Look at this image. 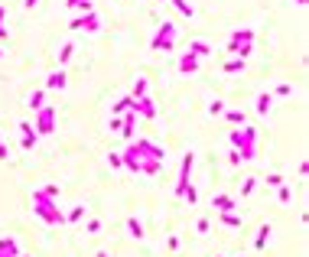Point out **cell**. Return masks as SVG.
Returning a JSON list of instances; mask_svg holds the SVG:
<instances>
[{
	"label": "cell",
	"mask_w": 309,
	"mask_h": 257,
	"mask_svg": "<svg viewBox=\"0 0 309 257\" xmlns=\"http://www.w3.org/2000/svg\"><path fill=\"white\" fill-rule=\"evenodd\" d=\"M33 215L43 218L46 225H65V212L59 208V199H49L43 189L33 192Z\"/></svg>",
	"instance_id": "obj_1"
},
{
	"label": "cell",
	"mask_w": 309,
	"mask_h": 257,
	"mask_svg": "<svg viewBox=\"0 0 309 257\" xmlns=\"http://www.w3.org/2000/svg\"><path fill=\"white\" fill-rule=\"evenodd\" d=\"M254 143H257V127L231 130V147L241 153V163H251V160H254Z\"/></svg>",
	"instance_id": "obj_2"
},
{
	"label": "cell",
	"mask_w": 309,
	"mask_h": 257,
	"mask_svg": "<svg viewBox=\"0 0 309 257\" xmlns=\"http://www.w3.org/2000/svg\"><path fill=\"white\" fill-rule=\"evenodd\" d=\"M172 49H176V26L163 23L153 36V43H150V52H172Z\"/></svg>",
	"instance_id": "obj_3"
},
{
	"label": "cell",
	"mask_w": 309,
	"mask_h": 257,
	"mask_svg": "<svg viewBox=\"0 0 309 257\" xmlns=\"http://www.w3.org/2000/svg\"><path fill=\"white\" fill-rule=\"evenodd\" d=\"M33 130H36L39 137L55 134V107L52 104H43L39 111H36V124H33Z\"/></svg>",
	"instance_id": "obj_4"
},
{
	"label": "cell",
	"mask_w": 309,
	"mask_h": 257,
	"mask_svg": "<svg viewBox=\"0 0 309 257\" xmlns=\"http://www.w3.org/2000/svg\"><path fill=\"white\" fill-rule=\"evenodd\" d=\"M69 30H85V33H98L101 30V17H98L95 10L91 13H78L72 23H69Z\"/></svg>",
	"instance_id": "obj_5"
},
{
	"label": "cell",
	"mask_w": 309,
	"mask_h": 257,
	"mask_svg": "<svg viewBox=\"0 0 309 257\" xmlns=\"http://www.w3.org/2000/svg\"><path fill=\"white\" fill-rule=\"evenodd\" d=\"M134 111H137L140 118H147V120H153V118H156V114H160V111H156V104H153V98H150V95L137 98V101H134Z\"/></svg>",
	"instance_id": "obj_6"
},
{
	"label": "cell",
	"mask_w": 309,
	"mask_h": 257,
	"mask_svg": "<svg viewBox=\"0 0 309 257\" xmlns=\"http://www.w3.org/2000/svg\"><path fill=\"white\" fill-rule=\"evenodd\" d=\"M134 127H137V111H124L120 114V137L127 140H134Z\"/></svg>",
	"instance_id": "obj_7"
},
{
	"label": "cell",
	"mask_w": 309,
	"mask_h": 257,
	"mask_svg": "<svg viewBox=\"0 0 309 257\" xmlns=\"http://www.w3.org/2000/svg\"><path fill=\"white\" fill-rule=\"evenodd\" d=\"M46 91H65V88H69V75H65L62 69H59V72H52V75L46 78Z\"/></svg>",
	"instance_id": "obj_8"
},
{
	"label": "cell",
	"mask_w": 309,
	"mask_h": 257,
	"mask_svg": "<svg viewBox=\"0 0 309 257\" xmlns=\"http://www.w3.org/2000/svg\"><path fill=\"white\" fill-rule=\"evenodd\" d=\"M20 130H23V150H33V147H36V140H39V134H36V130H33V124L30 120H20Z\"/></svg>",
	"instance_id": "obj_9"
},
{
	"label": "cell",
	"mask_w": 309,
	"mask_h": 257,
	"mask_svg": "<svg viewBox=\"0 0 309 257\" xmlns=\"http://www.w3.org/2000/svg\"><path fill=\"white\" fill-rule=\"evenodd\" d=\"M199 69H202V59H195L192 52H186L179 59V72H182V75H192V72H199Z\"/></svg>",
	"instance_id": "obj_10"
},
{
	"label": "cell",
	"mask_w": 309,
	"mask_h": 257,
	"mask_svg": "<svg viewBox=\"0 0 309 257\" xmlns=\"http://www.w3.org/2000/svg\"><path fill=\"white\" fill-rule=\"evenodd\" d=\"M238 43H254V30H251V26L235 30V33H231V39H228V49H235Z\"/></svg>",
	"instance_id": "obj_11"
},
{
	"label": "cell",
	"mask_w": 309,
	"mask_h": 257,
	"mask_svg": "<svg viewBox=\"0 0 309 257\" xmlns=\"http://www.w3.org/2000/svg\"><path fill=\"white\" fill-rule=\"evenodd\" d=\"M212 208L215 212H235L238 202L231 199V195H212Z\"/></svg>",
	"instance_id": "obj_12"
},
{
	"label": "cell",
	"mask_w": 309,
	"mask_h": 257,
	"mask_svg": "<svg viewBox=\"0 0 309 257\" xmlns=\"http://www.w3.org/2000/svg\"><path fill=\"white\" fill-rule=\"evenodd\" d=\"M222 114H224V120H228V124H235V127H244V124H247V114H244V111H238V107L222 111Z\"/></svg>",
	"instance_id": "obj_13"
},
{
	"label": "cell",
	"mask_w": 309,
	"mask_h": 257,
	"mask_svg": "<svg viewBox=\"0 0 309 257\" xmlns=\"http://www.w3.org/2000/svg\"><path fill=\"white\" fill-rule=\"evenodd\" d=\"M189 52L195 55V59H205V55L212 52V46L205 43V39H192V43H189Z\"/></svg>",
	"instance_id": "obj_14"
},
{
	"label": "cell",
	"mask_w": 309,
	"mask_h": 257,
	"mask_svg": "<svg viewBox=\"0 0 309 257\" xmlns=\"http://www.w3.org/2000/svg\"><path fill=\"white\" fill-rule=\"evenodd\" d=\"M124 111H134V98H130V95H124V98L118 101V104L111 107V118H120Z\"/></svg>",
	"instance_id": "obj_15"
},
{
	"label": "cell",
	"mask_w": 309,
	"mask_h": 257,
	"mask_svg": "<svg viewBox=\"0 0 309 257\" xmlns=\"http://www.w3.org/2000/svg\"><path fill=\"white\" fill-rule=\"evenodd\" d=\"M43 104H46V88H39V91H33V95H30L26 107H30V111H39Z\"/></svg>",
	"instance_id": "obj_16"
},
{
	"label": "cell",
	"mask_w": 309,
	"mask_h": 257,
	"mask_svg": "<svg viewBox=\"0 0 309 257\" xmlns=\"http://www.w3.org/2000/svg\"><path fill=\"white\" fill-rule=\"evenodd\" d=\"M270 104H274V95L270 91L257 95V114H270Z\"/></svg>",
	"instance_id": "obj_17"
},
{
	"label": "cell",
	"mask_w": 309,
	"mask_h": 257,
	"mask_svg": "<svg viewBox=\"0 0 309 257\" xmlns=\"http://www.w3.org/2000/svg\"><path fill=\"white\" fill-rule=\"evenodd\" d=\"M270 231H274V228H270V222H267V225H260V231H257V251H264L267 247V241H270Z\"/></svg>",
	"instance_id": "obj_18"
},
{
	"label": "cell",
	"mask_w": 309,
	"mask_h": 257,
	"mask_svg": "<svg viewBox=\"0 0 309 257\" xmlns=\"http://www.w3.org/2000/svg\"><path fill=\"white\" fill-rule=\"evenodd\" d=\"M218 215H222V225H228V228H241V222H244L238 212H218Z\"/></svg>",
	"instance_id": "obj_19"
},
{
	"label": "cell",
	"mask_w": 309,
	"mask_h": 257,
	"mask_svg": "<svg viewBox=\"0 0 309 257\" xmlns=\"http://www.w3.org/2000/svg\"><path fill=\"white\" fill-rule=\"evenodd\" d=\"M244 62L247 59H228V62H224V72H228V75H238V72H244Z\"/></svg>",
	"instance_id": "obj_20"
},
{
	"label": "cell",
	"mask_w": 309,
	"mask_h": 257,
	"mask_svg": "<svg viewBox=\"0 0 309 257\" xmlns=\"http://www.w3.org/2000/svg\"><path fill=\"white\" fill-rule=\"evenodd\" d=\"M0 251H7L10 257H20V244L13 238H0Z\"/></svg>",
	"instance_id": "obj_21"
},
{
	"label": "cell",
	"mask_w": 309,
	"mask_h": 257,
	"mask_svg": "<svg viewBox=\"0 0 309 257\" xmlns=\"http://www.w3.org/2000/svg\"><path fill=\"white\" fill-rule=\"evenodd\" d=\"M170 3H172V7H176V10L182 13V17H189V20L195 17V7H192L189 0H170Z\"/></svg>",
	"instance_id": "obj_22"
},
{
	"label": "cell",
	"mask_w": 309,
	"mask_h": 257,
	"mask_svg": "<svg viewBox=\"0 0 309 257\" xmlns=\"http://www.w3.org/2000/svg\"><path fill=\"white\" fill-rule=\"evenodd\" d=\"M150 91V85H147V78H137V82H134V91H130V98H134V101H137V98H143Z\"/></svg>",
	"instance_id": "obj_23"
},
{
	"label": "cell",
	"mask_w": 309,
	"mask_h": 257,
	"mask_svg": "<svg viewBox=\"0 0 309 257\" xmlns=\"http://www.w3.org/2000/svg\"><path fill=\"white\" fill-rule=\"evenodd\" d=\"M277 199H280L283 205H290V202H293V189H290L287 182H280V186H277Z\"/></svg>",
	"instance_id": "obj_24"
},
{
	"label": "cell",
	"mask_w": 309,
	"mask_h": 257,
	"mask_svg": "<svg viewBox=\"0 0 309 257\" xmlns=\"http://www.w3.org/2000/svg\"><path fill=\"white\" fill-rule=\"evenodd\" d=\"M228 52H235V55H238V59H247V55L254 52V43H238V46H235V49H228Z\"/></svg>",
	"instance_id": "obj_25"
},
{
	"label": "cell",
	"mask_w": 309,
	"mask_h": 257,
	"mask_svg": "<svg viewBox=\"0 0 309 257\" xmlns=\"http://www.w3.org/2000/svg\"><path fill=\"white\" fill-rule=\"evenodd\" d=\"M82 218H85V205H82V202L72 205V208H69V215H65V222H82Z\"/></svg>",
	"instance_id": "obj_26"
},
{
	"label": "cell",
	"mask_w": 309,
	"mask_h": 257,
	"mask_svg": "<svg viewBox=\"0 0 309 257\" xmlns=\"http://www.w3.org/2000/svg\"><path fill=\"white\" fill-rule=\"evenodd\" d=\"M72 10L75 13H91V10H95V3H91V0H75Z\"/></svg>",
	"instance_id": "obj_27"
},
{
	"label": "cell",
	"mask_w": 309,
	"mask_h": 257,
	"mask_svg": "<svg viewBox=\"0 0 309 257\" xmlns=\"http://www.w3.org/2000/svg\"><path fill=\"white\" fill-rule=\"evenodd\" d=\"M127 228H130V235L137 238V241H140V238H143V225H140L137 218H127Z\"/></svg>",
	"instance_id": "obj_28"
},
{
	"label": "cell",
	"mask_w": 309,
	"mask_h": 257,
	"mask_svg": "<svg viewBox=\"0 0 309 257\" xmlns=\"http://www.w3.org/2000/svg\"><path fill=\"white\" fill-rule=\"evenodd\" d=\"M72 55H75V46H72V43H65L62 49H59V62H69Z\"/></svg>",
	"instance_id": "obj_29"
},
{
	"label": "cell",
	"mask_w": 309,
	"mask_h": 257,
	"mask_svg": "<svg viewBox=\"0 0 309 257\" xmlns=\"http://www.w3.org/2000/svg\"><path fill=\"white\" fill-rule=\"evenodd\" d=\"M254 189H257V179H254V176H247V179H244V186H241V195H251Z\"/></svg>",
	"instance_id": "obj_30"
},
{
	"label": "cell",
	"mask_w": 309,
	"mask_h": 257,
	"mask_svg": "<svg viewBox=\"0 0 309 257\" xmlns=\"http://www.w3.org/2000/svg\"><path fill=\"white\" fill-rule=\"evenodd\" d=\"M43 192L49 195V199H59V192H62V189H59L55 182H49V186H43Z\"/></svg>",
	"instance_id": "obj_31"
},
{
	"label": "cell",
	"mask_w": 309,
	"mask_h": 257,
	"mask_svg": "<svg viewBox=\"0 0 309 257\" xmlns=\"http://www.w3.org/2000/svg\"><path fill=\"white\" fill-rule=\"evenodd\" d=\"M280 182H283V176H280V172H270V176H267V186H270V189H277Z\"/></svg>",
	"instance_id": "obj_32"
},
{
	"label": "cell",
	"mask_w": 309,
	"mask_h": 257,
	"mask_svg": "<svg viewBox=\"0 0 309 257\" xmlns=\"http://www.w3.org/2000/svg\"><path fill=\"white\" fill-rule=\"evenodd\" d=\"M107 163H111L114 170H120V166H124V160H120V153H107Z\"/></svg>",
	"instance_id": "obj_33"
},
{
	"label": "cell",
	"mask_w": 309,
	"mask_h": 257,
	"mask_svg": "<svg viewBox=\"0 0 309 257\" xmlns=\"http://www.w3.org/2000/svg\"><path fill=\"white\" fill-rule=\"evenodd\" d=\"M222 111H224V104H222V101H212V104H208V114H212V118H218Z\"/></svg>",
	"instance_id": "obj_34"
},
{
	"label": "cell",
	"mask_w": 309,
	"mask_h": 257,
	"mask_svg": "<svg viewBox=\"0 0 309 257\" xmlns=\"http://www.w3.org/2000/svg\"><path fill=\"white\" fill-rule=\"evenodd\" d=\"M228 163H231V166H241V153H238L235 147H231V150H228Z\"/></svg>",
	"instance_id": "obj_35"
},
{
	"label": "cell",
	"mask_w": 309,
	"mask_h": 257,
	"mask_svg": "<svg viewBox=\"0 0 309 257\" xmlns=\"http://www.w3.org/2000/svg\"><path fill=\"white\" fill-rule=\"evenodd\" d=\"M85 231H88V235H98V231H101V222H98V218H91V222L85 225Z\"/></svg>",
	"instance_id": "obj_36"
},
{
	"label": "cell",
	"mask_w": 309,
	"mask_h": 257,
	"mask_svg": "<svg viewBox=\"0 0 309 257\" xmlns=\"http://www.w3.org/2000/svg\"><path fill=\"white\" fill-rule=\"evenodd\" d=\"M199 235H208V218H199V225H195Z\"/></svg>",
	"instance_id": "obj_37"
},
{
	"label": "cell",
	"mask_w": 309,
	"mask_h": 257,
	"mask_svg": "<svg viewBox=\"0 0 309 257\" xmlns=\"http://www.w3.org/2000/svg\"><path fill=\"white\" fill-rule=\"evenodd\" d=\"M0 160H10V147L3 143V137H0Z\"/></svg>",
	"instance_id": "obj_38"
},
{
	"label": "cell",
	"mask_w": 309,
	"mask_h": 257,
	"mask_svg": "<svg viewBox=\"0 0 309 257\" xmlns=\"http://www.w3.org/2000/svg\"><path fill=\"white\" fill-rule=\"evenodd\" d=\"M277 95H280V98H287V95H293V88L283 82V85H277Z\"/></svg>",
	"instance_id": "obj_39"
},
{
	"label": "cell",
	"mask_w": 309,
	"mask_h": 257,
	"mask_svg": "<svg viewBox=\"0 0 309 257\" xmlns=\"http://www.w3.org/2000/svg\"><path fill=\"white\" fill-rule=\"evenodd\" d=\"M7 39H10V36H7V26L0 23V43H7Z\"/></svg>",
	"instance_id": "obj_40"
},
{
	"label": "cell",
	"mask_w": 309,
	"mask_h": 257,
	"mask_svg": "<svg viewBox=\"0 0 309 257\" xmlns=\"http://www.w3.org/2000/svg\"><path fill=\"white\" fill-rule=\"evenodd\" d=\"M23 7H26V10H33V7H39V0H23Z\"/></svg>",
	"instance_id": "obj_41"
},
{
	"label": "cell",
	"mask_w": 309,
	"mask_h": 257,
	"mask_svg": "<svg viewBox=\"0 0 309 257\" xmlns=\"http://www.w3.org/2000/svg\"><path fill=\"white\" fill-rule=\"evenodd\" d=\"M3 20H7V10H3V7H0V23H3Z\"/></svg>",
	"instance_id": "obj_42"
},
{
	"label": "cell",
	"mask_w": 309,
	"mask_h": 257,
	"mask_svg": "<svg viewBox=\"0 0 309 257\" xmlns=\"http://www.w3.org/2000/svg\"><path fill=\"white\" fill-rule=\"evenodd\" d=\"M95 257H111V254H107V251H98V254Z\"/></svg>",
	"instance_id": "obj_43"
},
{
	"label": "cell",
	"mask_w": 309,
	"mask_h": 257,
	"mask_svg": "<svg viewBox=\"0 0 309 257\" xmlns=\"http://www.w3.org/2000/svg\"><path fill=\"white\" fill-rule=\"evenodd\" d=\"M293 3H309V0H293Z\"/></svg>",
	"instance_id": "obj_44"
},
{
	"label": "cell",
	"mask_w": 309,
	"mask_h": 257,
	"mask_svg": "<svg viewBox=\"0 0 309 257\" xmlns=\"http://www.w3.org/2000/svg\"><path fill=\"white\" fill-rule=\"evenodd\" d=\"M0 257H10V254H7V251H0Z\"/></svg>",
	"instance_id": "obj_45"
},
{
	"label": "cell",
	"mask_w": 309,
	"mask_h": 257,
	"mask_svg": "<svg viewBox=\"0 0 309 257\" xmlns=\"http://www.w3.org/2000/svg\"><path fill=\"white\" fill-rule=\"evenodd\" d=\"M65 3H69V7H72V3H75V0H65Z\"/></svg>",
	"instance_id": "obj_46"
},
{
	"label": "cell",
	"mask_w": 309,
	"mask_h": 257,
	"mask_svg": "<svg viewBox=\"0 0 309 257\" xmlns=\"http://www.w3.org/2000/svg\"><path fill=\"white\" fill-rule=\"evenodd\" d=\"M0 55H3V49H0Z\"/></svg>",
	"instance_id": "obj_47"
},
{
	"label": "cell",
	"mask_w": 309,
	"mask_h": 257,
	"mask_svg": "<svg viewBox=\"0 0 309 257\" xmlns=\"http://www.w3.org/2000/svg\"><path fill=\"white\" fill-rule=\"evenodd\" d=\"M20 257H26V254H20Z\"/></svg>",
	"instance_id": "obj_48"
},
{
	"label": "cell",
	"mask_w": 309,
	"mask_h": 257,
	"mask_svg": "<svg viewBox=\"0 0 309 257\" xmlns=\"http://www.w3.org/2000/svg\"><path fill=\"white\" fill-rule=\"evenodd\" d=\"M218 257H222V254H218Z\"/></svg>",
	"instance_id": "obj_49"
}]
</instances>
